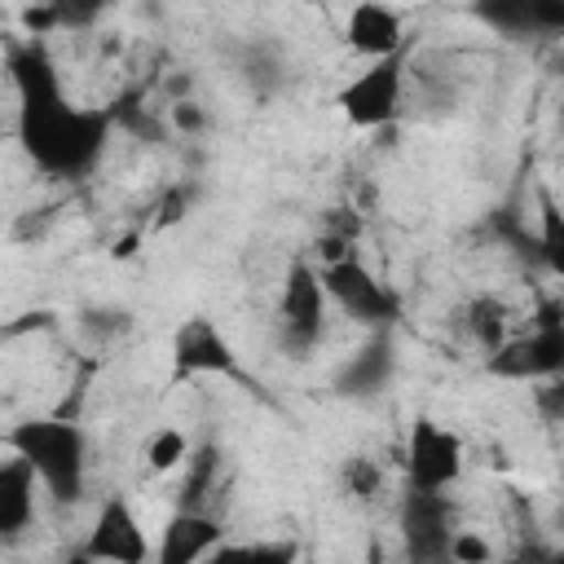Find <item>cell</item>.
I'll return each mask as SVG.
<instances>
[{
	"mask_svg": "<svg viewBox=\"0 0 564 564\" xmlns=\"http://www.w3.org/2000/svg\"><path fill=\"white\" fill-rule=\"evenodd\" d=\"M9 75L18 88V141L26 159L48 176H84L110 137V110L75 106L40 44L9 48Z\"/></svg>",
	"mask_w": 564,
	"mask_h": 564,
	"instance_id": "6da1fadb",
	"label": "cell"
},
{
	"mask_svg": "<svg viewBox=\"0 0 564 564\" xmlns=\"http://www.w3.org/2000/svg\"><path fill=\"white\" fill-rule=\"evenodd\" d=\"M4 441H9L13 454H22L40 471V485L48 489V498L75 502L84 494V480H88V436H84L79 423H70V419H26Z\"/></svg>",
	"mask_w": 564,
	"mask_h": 564,
	"instance_id": "7a4b0ae2",
	"label": "cell"
},
{
	"mask_svg": "<svg viewBox=\"0 0 564 564\" xmlns=\"http://www.w3.org/2000/svg\"><path fill=\"white\" fill-rule=\"evenodd\" d=\"M405 66H410L405 62V48L366 62V70H357L339 88V97H335L339 115L352 128H388L401 115V106H405V88H410V70Z\"/></svg>",
	"mask_w": 564,
	"mask_h": 564,
	"instance_id": "3957f363",
	"label": "cell"
},
{
	"mask_svg": "<svg viewBox=\"0 0 564 564\" xmlns=\"http://www.w3.org/2000/svg\"><path fill=\"white\" fill-rule=\"evenodd\" d=\"M326 308H330V295H326L322 269H313L308 260H291L278 295V344L291 357L313 352L326 335Z\"/></svg>",
	"mask_w": 564,
	"mask_h": 564,
	"instance_id": "277c9868",
	"label": "cell"
},
{
	"mask_svg": "<svg viewBox=\"0 0 564 564\" xmlns=\"http://www.w3.org/2000/svg\"><path fill=\"white\" fill-rule=\"evenodd\" d=\"M485 370L498 379L542 383L564 375V313H542L529 335H507L502 348L485 357Z\"/></svg>",
	"mask_w": 564,
	"mask_h": 564,
	"instance_id": "5b68a950",
	"label": "cell"
},
{
	"mask_svg": "<svg viewBox=\"0 0 564 564\" xmlns=\"http://www.w3.org/2000/svg\"><path fill=\"white\" fill-rule=\"evenodd\" d=\"M322 282H326V295L330 304H339L352 322L361 326H375V330H388L401 313L397 295L357 260V256H339V260H326L322 264Z\"/></svg>",
	"mask_w": 564,
	"mask_h": 564,
	"instance_id": "8992f818",
	"label": "cell"
},
{
	"mask_svg": "<svg viewBox=\"0 0 564 564\" xmlns=\"http://www.w3.org/2000/svg\"><path fill=\"white\" fill-rule=\"evenodd\" d=\"M454 502L445 498V489H423L410 485L401 498V538H405V555L410 560H449V542H454Z\"/></svg>",
	"mask_w": 564,
	"mask_h": 564,
	"instance_id": "52a82bcc",
	"label": "cell"
},
{
	"mask_svg": "<svg viewBox=\"0 0 564 564\" xmlns=\"http://www.w3.org/2000/svg\"><path fill=\"white\" fill-rule=\"evenodd\" d=\"M405 476L423 489H449L463 476V441L445 423L419 419L405 436Z\"/></svg>",
	"mask_w": 564,
	"mask_h": 564,
	"instance_id": "ba28073f",
	"label": "cell"
},
{
	"mask_svg": "<svg viewBox=\"0 0 564 564\" xmlns=\"http://www.w3.org/2000/svg\"><path fill=\"white\" fill-rule=\"evenodd\" d=\"M79 555H88V560H115V564H145L154 555V546L145 542V529L132 516L128 498L115 494V498H106L97 507V520H93Z\"/></svg>",
	"mask_w": 564,
	"mask_h": 564,
	"instance_id": "9c48e42d",
	"label": "cell"
},
{
	"mask_svg": "<svg viewBox=\"0 0 564 564\" xmlns=\"http://www.w3.org/2000/svg\"><path fill=\"white\" fill-rule=\"evenodd\" d=\"M176 375H238V352L212 317H185L172 335Z\"/></svg>",
	"mask_w": 564,
	"mask_h": 564,
	"instance_id": "30bf717a",
	"label": "cell"
},
{
	"mask_svg": "<svg viewBox=\"0 0 564 564\" xmlns=\"http://www.w3.org/2000/svg\"><path fill=\"white\" fill-rule=\"evenodd\" d=\"M344 40H348V48L361 53L366 62L388 57V53H401V48H405V18H401L388 0H357V4L348 9Z\"/></svg>",
	"mask_w": 564,
	"mask_h": 564,
	"instance_id": "8fae6325",
	"label": "cell"
},
{
	"mask_svg": "<svg viewBox=\"0 0 564 564\" xmlns=\"http://www.w3.org/2000/svg\"><path fill=\"white\" fill-rule=\"evenodd\" d=\"M225 529L212 511L203 507H181L167 524H163V538L154 546V560L159 564H194V560H212V551L220 546Z\"/></svg>",
	"mask_w": 564,
	"mask_h": 564,
	"instance_id": "7c38bea8",
	"label": "cell"
},
{
	"mask_svg": "<svg viewBox=\"0 0 564 564\" xmlns=\"http://www.w3.org/2000/svg\"><path fill=\"white\" fill-rule=\"evenodd\" d=\"M35 485H40V471L22 454H13L0 467V538H18L22 529H31V520H35Z\"/></svg>",
	"mask_w": 564,
	"mask_h": 564,
	"instance_id": "4fadbf2b",
	"label": "cell"
},
{
	"mask_svg": "<svg viewBox=\"0 0 564 564\" xmlns=\"http://www.w3.org/2000/svg\"><path fill=\"white\" fill-rule=\"evenodd\" d=\"M507 304L498 295H471L463 308H458V322L467 330V339L480 348V352H494L507 344Z\"/></svg>",
	"mask_w": 564,
	"mask_h": 564,
	"instance_id": "5bb4252c",
	"label": "cell"
},
{
	"mask_svg": "<svg viewBox=\"0 0 564 564\" xmlns=\"http://www.w3.org/2000/svg\"><path fill=\"white\" fill-rule=\"evenodd\" d=\"M392 348H388V335L379 330L348 366H344V375H339V392H357V397H366V392H375L383 379H388V370H392V357H388Z\"/></svg>",
	"mask_w": 564,
	"mask_h": 564,
	"instance_id": "9a60e30c",
	"label": "cell"
},
{
	"mask_svg": "<svg viewBox=\"0 0 564 564\" xmlns=\"http://www.w3.org/2000/svg\"><path fill=\"white\" fill-rule=\"evenodd\" d=\"M471 18L502 40H533V22L524 0H471Z\"/></svg>",
	"mask_w": 564,
	"mask_h": 564,
	"instance_id": "2e32d148",
	"label": "cell"
},
{
	"mask_svg": "<svg viewBox=\"0 0 564 564\" xmlns=\"http://www.w3.org/2000/svg\"><path fill=\"white\" fill-rule=\"evenodd\" d=\"M538 260L564 278V203L551 194H538Z\"/></svg>",
	"mask_w": 564,
	"mask_h": 564,
	"instance_id": "e0dca14e",
	"label": "cell"
},
{
	"mask_svg": "<svg viewBox=\"0 0 564 564\" xmlns=\"http://www.w3.org/2000/svg\"><path fill=\"white\" fill-rule=\"evenodd\" d=\"M145 463H150L154 471H176V467H185V463H189V436H185L181 427H159V432L150 436V445H145Z\"/></svg>",
	"mask_w": 564,
	"mask_h": 564,
	"instance_id": "ac0fdd59",
	"label": "cell"
},
{
	"mask_svg": "<svg viewBox=\"0 0 564 564\" xmlns=\"http://www.w3.org/2000/svg\"><path fill=\"white\" fill-rule=\"evenodd\" d=\"M379 485H383V471H379V463H375V458L352 454V458L344 463V489H348L352 498H375V494H379Z\"/></svg>",
	"mask_w": 564,
	"mask_h": 564,
	"instance_id": "d6986e66",
	"label": "cell"
},
{
	"mask_svg": "<svg viewBox=\"0 0 564 564\" xmlns=\"http://www.w3.org/2000/svg\"><path fill=\"white\" fill-rule=\"evenodd\" d=\"M44 4L53 9L57 26H70V31L93 26L101 18V9H106V0H44Z\"/></svg>",
	"mask_w": 564,
	"mask_h": 564,
	"instance_id": "ffe728a7",
	"label": "cell"
},
{
	"mask_svg": "<svg viewBox=\"0 0 564 564\" xmlns=\"http://www.w3.org/2000/svg\"><path fill=\"white\" fill-rule=\"evenodd\" d=\"M533 40H560L564 35V0H524Z\"/></svg>",
	"mask_w": 564,
	"mask_h": 564,
	"instance_id": "44dd1931",
	"label": "cell"
},
{
	"mask_svg": "<svg viewBox=\"0 0 564 564\" xmlns=\"http://www.w3.org/2000/svg\"><path fill=\"white\" fill-rule=\"evenodd\" d=\"M494 555V546L489 542H480L476 533H454V542H449V560H471V564H480V560H489Z\"/></svg>",
	"mask_w": 564,
	"mask_h": 564,
	"instance_id": "7402d4cb",
	"label": "cell"
},
{
	"mask_svg": "<svg viewBox=\"0 0 564 564\" xmlns=\"http://www.w3.org/2000/svg\"><path fill=\"white\" fill-rule=\"evenodd\" d=\"M546 388H538V410L551 419V423H564V375L560 379H542Z\"/></svg>",
	"mask_w": 564,
	"mask_h": 564,
	"instance_id": "603a6c76",
	"label": "cell"
}]
</instances>
